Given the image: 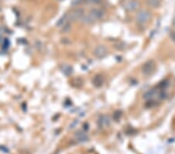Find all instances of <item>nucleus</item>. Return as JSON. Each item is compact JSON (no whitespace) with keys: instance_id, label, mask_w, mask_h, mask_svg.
I'll use <instances>...</instances> for the list:
<instances>
[{"instance_id":"obj_6","label":"nucleus","mask_w":175,"mask_h":154,"mask_svg":"<svg viewBox=\"0 0 175 154\" xmlns=\"http://www.w3.org/2000/svg\"><path fill=\"white\" fill-rule=\"evenodd\" d=\"M93 54L97 58H103L104 57H106L107 55V49L103 45H99L94 49Z\"/></svg>"},{"instance_id":"obj_16","label":"nucleus","mask_w":175,"mask_h":154,"mask_svg":"<svg viewBox=\"0 0 175 154\" xmlns=\"http://www.w3.org/2000/svg\"><path fill=\"white\" fill-rule=\"evenodd\" d=\"M70 29H71V26H70V23H67V24H65L64 26V27H62V32H64V33H67V32H69V31H70Z\"/></svg>"},{"instance_id":"obj_4","label":"nucleus","mask_w":175,"mask_h":154,"mask_svg":"<svg viewBox=\"0 0 175 154\" xmlns=\"http://www.w3.org/2000/svg\"><path fill=\"white\" fill-rule=\"evenodd\" d=\"M139 2L136 1V0H128L124 2V9L126 11L133 12L138 9L139 8Z\"/></svg>"},{"instance_id":"obj_13","label":"nucleus","mask_w":175,"mask_h":154,"mask_svg":"<svg viewBox=\"0 0 175 154\" xmlns=\"http://www.w3.org/2000/svg\"><path fill=\"white\" fill-rule=\"evenodd\" d=\"M73 68H72L71 66H69V65H65V66H63V68H62V72H63L65 75H67V76L71 75V74L73 73Z\"/></svg>"},{"instance_id":"obj_7","label":"nucleus","mask_w":175,"mask_h":154,"mask_svg":"<svg viewBox=\"0 0 175 154\" xmlns=\"http://www.w3.org/2000/svg\"><path fill=\"white\" fill-rule=\"evenodd\" d=\"M97 124L99 127L106 128L108 127L111 124V119L107 115H102L99 118L97 121Z\"/></svg>"},{"instance_id":"obj_20","label":"nucleus","mask_w":175,"mask_h":154,"mask_svg":"<svg viewBox=\"0 0 175 154\" xmlns=\"http://www.w3.org/2000/svg\"><path fill=\"white\" fill-rule=\"evenodd\" d=\"M173 24H174V27H175V16H174V20H173Z\"/></svg>"},{"instance_id":"obj_5","label":"nucleus","mask_w":175,"mask_h":154,"mask_svg":"<svg viewBox=\"0 0 175 154\" xmlns=\"http://www.w3.org/2000/svg\"><path fill=\"white\" fill-rule=\"evenodd\" d=\"M89 15L91 16L94 21H97L98 20H101L104 16L105 13L103 9H99V8H93L90 11Z\"/></svg>"},{"instance_id":"obj_8","label":"nucleus","mask_w":175,"mask_h":154,"mask_svg":"<svg viewBox=\"0 0 175 154\" xmlns=\"http://www.w3.org/2000/svg\"><path fill=\"white\" fill-rule=\"evenodd\" d=\"M75 137L76 138V140L78 142H80V143H85V142L88 141L89 139V137L87 135V133L82 131V130H80V131L76 132V133L75 134Z\"/></svg>"},{"instance_id":"obj_17","label":"nucleus","mask_w":175,"mask_h":154,"mask_svg":"<svg viewBox=\"0 0 175 154\" xmlns=\"http://www.w3.org/2000/svg\"><path fill=\"white\" fill-rule=\"evenodd\" d=\"M83 2H84V0H73L72 6H78V5L81 4Z\"/></svg>"},{"instance_id":"obj_21","label":"nucleus","mask_w":175,"mask_h":154,"mask_svg":"<svg viewBox=\"0 0 175 154\" xmlns=\"http://www.w3.org/2000/svg\"><path fill=\"white\" fill-rule=\"evenodd\" d=\"M58 1H62V0H58Z\"/></svg>"},{"instance_id":"obj_14","label":"nucleus","mask_w":175,"mask_h":154,"mask_svg":"<svg viewBox=\"0 0 175 154\" xmlns=\"http://www.w3.org/2000/svg\"><path fill=\"white\" fill-rule=\"evenodd\" d=\"M156 92L155 90H153V89H151V90H149L144 95V98L146 99V100H148V99H151L153 98V96L155 95Z\"/></svg>"},{"instance_id":"obj_10","label":"nucleus","mask_w":175,"mask_h":154,"mask_svg":"<svg viewBox=\"0 0 175 154\" xmlns=\"http://www.w3.org/2000/svg\"><path fill=\"white\" fill-rule=\"evenodd\" d=\"M103 83H104V79L100 75H97L93 79V85L95 86L96 87H100L102 86Z\"/></svg>"},{"instance_id":"obj_15","label":"nucleus","mask_w":175,"mask_h":154,"mask_svg":"<svg viewBox=\"0 0 175 154\" xmlns=\"http://www.w3.org/2000/svg\"><path fill=\"white\" fill-rule=\"evenodd\" d=\"M101 2L102 0H84V3L87 5H98Z\"/></svg>"},{"instance_id":"obj_12","label":"nucleus","mask_w":175,"mask_h":154,"mask_svg":"<svg viewBox=\"0 0 175 154\" xmlns=\"http://www.w3.org/2000/svg\"><path fill=\"white\" fill-rule=\"evenodd\" d=\"M146 2L152 8H158L160 6V0H146Z\"/></svg>"},{"instance_id":"obj_18","label":"nucleus","mask_w":175,"mask_h":154,"mask_svg":"<svg viewBox=\"0 0 175 154\" xmlns=\"http://www.w3.org/2000/svg\"><path fill=\"white\" fill-rule=\"evenodd\" d=\"M171 40H173V42L175 43V33L174 32H172L171 34Z\"/></svg>"},{"instance_id":"obj_19","label":"nucleus","mask_w":175,"mask_h":154,"mask_svg":"<svg viewBox=\"0 0 175 154\" xmlns=\"http://www.w3.org/2000/svg\"><path fill=\"white\" fill-rule=\"evenodd\" d=\"M77 123H78V121H74L71 124V125H70V128H74L73 126H75V125H77Z\"/></svg>"},{"instance_id":"obj_1","label":"nucleus","mask_w":175,"mask_h":154,"mask_svg":"<svg viewBox=\"0 0 175 154\" xmlns=\"http://www.w3.org/2000/svg\"><path fill=\"white\" fill-rule=\"evenodd\" d=\"M69 21H75V20H80L85 15L84 9L83 8H76L72 9L66 13Z\"/></svg>"},{"instance_id":"obj_2","label":"nucleus","mask_w":175,"mask_h":154,"mask_svg":"<svg viewBox=\"0 0 175 154\" xmlns=\"http://www.w3.org/2000/svg\"><path fill=\"white\" fill-rule=\"evenodd\" d=\"M151 19V13L148 10H140L137 13L135 20L137 21L139 24H146Z\"/></svg>"},{"instance_id":"obj_9","label":"nucleus","mask_w":175,"mask_h":154,"mask_svg":"<svg viewBox=\"0 0 175 154\" xmlns=\"http://www.w3.org/2000/svg\"><path fill=\"white\" fill-rule=\"evenodd\" d=\"M69 23V20H68V17H67L66 14H65L64 16H62V17L60 18L59 20L57 21L56 23V26L60 28H62V27H64L65 25Z\"/></svg>"},{"instance_id":"obj_3","label":"nucleus","mask_w":175,"mask_h":154,"mask_svg":"<svg viewBox=\"0 0 175 154\" xmlns=\"http://www.w3.org/2000/svg\"><path fill=\"white\" fill-rule=\"evenodd\" d=\"M154 69H155V63L153 60H149L143 65L142 71L145 76H149L154 72Z\"/></svg>"},{"instance_id":"obj_11","label":"nucleus","mask_w":175,"mask_h":154,"mask_svg":"<svg viewBox=\"0 0 175 154\" xmlns=\"http://www.w3.org/2000/svg\"><path fill=\"white\" fill-rule=\"evenodd\" d=\"M80 21L83 23H84V24H87V25H90V24H92V23H93L95 22L94 20L91 18V16L89 15L88 14H85L84 16H83L82 19L80 20Z\"/></svg>"}]
</instances>
